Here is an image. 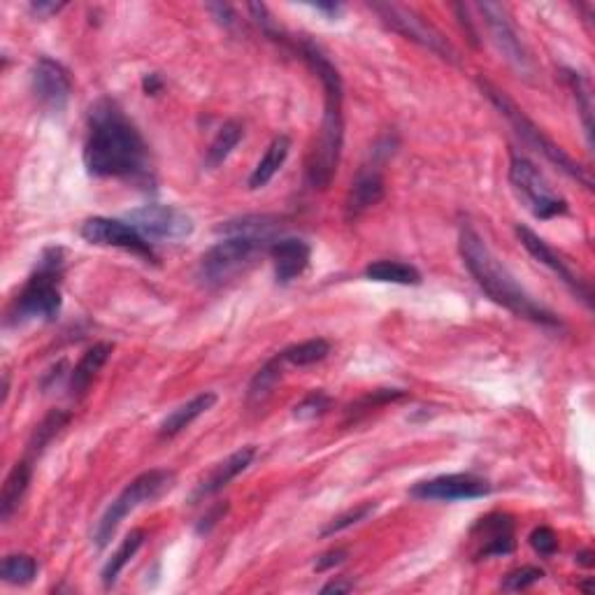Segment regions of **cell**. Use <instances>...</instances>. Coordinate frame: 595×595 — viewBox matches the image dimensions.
<instances>
[{
  "mask_svg": "<svg viewBox=\"0 0 595 595\" xmlns=\"http://www.w3.org/2000/svg\"><path fill=\"white\" fill-rule=\"evenodd\" d=\"M84 168L91 177L100 179H147L152 175L145 138L119 103L110 98L96 100L89 110Z\"/></svg>",
  "mask_w": 595,
  "mask_h": 595,
  "instance_id": "1",
  "label": "cell"
},
{
  "mask_svg": "<svg viewBox=\"0 0 595 595\" xmlns=\"http://www.w3.org/2000/svg\"><path fill=\"white\" fill-rule=\"evenodd\" d=\"M300 56L307 66L317 73L324 86V119H321L319 138L314 142L310 161H307V184L317 191H326L331 186L335 172H338L344 145V84L340 70L328 59V54L317 42L300 40Z\"/></svg>",
  "mask_w": 595,
  "mask_h": 595,
  "instance_id": "2",
  "label": "cell"
},
{
  "mask_svg": "<svg viewBox=\"0 0 595 595\" xmlns=\"http://www.w3.org/2000/svg\"><path fill=\"white\" fill-rule=\"evenodd\" d=\"M458 252H461L465 268L475 277L479 289H482L493 303L510 310L516 317L533 321L537 326L563 328L561 317L547 310L542 303H537V300L516 282V277L498 261V256L491 252L482 235L470 224L461 228V235H458Z\"/></svg>",
  "mask_w": 595,
  "mask_h": 595,
  "instance_id": "3",
  "label": "cell"
},
{
  "mask_svg": "<svg viewBox=\"0 0 595 595\" xmlns=\"http://www.w3.org/2000/svg\"><path fill=\"white\" fill-rule=\"evenodd\" d=\"M66 268V252L61 247H49L42 252L38 268L7 312V326H24L31 321H54L59 319L63 298H61V277Z\"/></svg>",
  "mask_w": 595,
  "mask_h": 595,
  "instance_id": "4",
  "label": "cell"
},
{
  "mask_svg": "<svg viewBox=\"0 0 595 595\" xmlns=\"http://www.w3.org/2000/svg\"><path fill=\"white\" fill-rule=\"evenodd\" d=\"M479 86H482L486 98H489L491 103L496 105V110L503 114L507 121H510L514 133L519 135L523 142H526V147L535 149L537 154H542L544 159L551 163V166H556L558 170H563L568 177L577 179L579 184L586 186V189H593V179H591L589 172L579 166V163L572 159L570 154H565V149L558 147L556 142L549 138V135H544L542 128H537L533 121H530L526 114H523V110L516 107L514 100L507 96L505 91L496 89V86H493L491 82H484V80H479Z\"/></svg>",
  "mask_w": 595,
  "mask_h": 595,
  "instance_id": "5",
  "label": "cell"
},
{
  "mask_svg": "<svg viewBox=\"0 0 595 595\" xmlns=\"http://www.w3.org/2000/svg\"><path fill=\"white\" fill-rule=\"evenodd\" d=\"M172 484H175V472L170 470H149L135 477L133 482L107 505L103 516H100L98 526L93 530V544H96V549L103 551L107 544L112 542L114 533H117L121 521H124L128 514L135 512L142 505L152 503V500H159L163 493L172 489Z\"/></svg>",
  "mask_w": 595,
  "mask_h": 595,
  "instance_id": "6",
  "label": "cell"
},
{
  "mask_svg": "<svg viewBox=\"0 0 595 595\" xmlns=\"http://www.w3.org/2000/svg\"><path fill=\"white\" fill-rule=\"evenodd\" d=\"M272 240L252 238V235H228L226 240L207 249L198 263V279L205 286H224L256 263V258L268 252Z\"/></svg>",
  "mask_w": 595,
  "mask_h": 595,
  "instance_id": "7",
  "label": "cell"
},
{
  "mask_svg": "<svg viewBox=\"0 0 595 595\" xmlns=\"http://www.w3.org/2000/svg\"><path fill=\"white\" fill-rule=\"evenodd\" d=\"M510 184L535 219L549 221L568 214V200L551 189L549 179L533 161L516 152H512L510 161Z\"/></svg>",
  "mask_w": 595,
  "mask_h": 595,
  "instance_id": "8",
  "label": "cell"
},
{
  "mask_svg": "<svg viewBox=\"0 0 595 595\" xmlns=\"http://www.w3.org/2000/svg\"><path fill=\"white\" fill-rule=\"evenodd\" d=\"M370 10L377 12L379 19H382L393 33L417 42L419 47L437 54L444 61L458 63L456 49L449 45L447 38H442V33L437 31L435 26H430L419 12L412 10V7H405L398 3H370Z\"/></svg>",
  "mask_w": 595,
  "mask_h": 595,
  "instance_id": "9",
  "label": "cell"
},
{
  "mask_svg": "<svg viewBox=\"0 0 595 595\" xmlns=\"http://www.w3.org/2000/svg\"><path fill=\"white\" fill-rule=\"evenodd\" d=\"M80 235L89 245L124 249V252L145 258V261H156L152 242H149L133 224H128V221L91 217L82 224Z\"/></svg>",
  "mask_w": 595,
  "mask_h": 595,
  "instance_id": "10",
  "label": "cell"
},
{
  "mask_svg": "<svg viewBox=\"0 0 595 595\" xmlns=\"http://www.w3.org/2000/svg\"><path fill=\"white\" fill-rule=\"evenodd\" d=\"M493 484L489 479L472 475V472H454V475H440L426 482L414 484L410 496L430 503H458V500H479L491 496Z\"/></svg>",
  "mask_w": 595,
  "mask_h": 595,
  "instance_id": "11",
  "label": "cell"
},
{
  "mask_svg": "<svg viewBox=\"0 0 595 595\" xmlns=\"http://www.w3.org/2000/svg\"><path fill=\"white\" fill-rule=\"evenodd\" d=\"M128 224H133L147 240H184L193 233L191 214L175 205H142L128 212Z\"/></svg>",
  "mask_w": 595,
  "mask_h": 595,
  "instance_id": "12",
  "label": "cell"
},
{
  "mask_svg": "<svg viewBox=\"0 0 595 595\" xmlns=\"http://www.w3.org/2000/svg\"><path fill=\"white\" fill-rule=\"evenodd\" d=\"M477 12L482 14V21L486 24V31H489L493 45L500 54L505 56V61L516 70V73L523 77L533 75V61L523 47L519 35H516L510 17H507V10L498 3H479Z\"/></svg>",
  "mask_w": 595,
  "mask_h": 595,
  "instance_id": "13",
  "label": "cell"
},
{
  "mask_svg": "<svg viewBox=\"0 0 595 595\" xmlns=\"http://www.w3.org/2000/svg\"><path fill=\"white\" fill-rule=\"evenodd\" d=\"M516 235H519L521 245L526 247V252L535 258L537 263H542L544 268H549L554 275L561 279V282L568 286V289L575 293V296L582 300L586 307L593 305V293H591V286L586 279L570 268V263L565 261V258L556 252L554 247H549V242L540 238L535 231H530L528 226H516Z\"/></svg>",
  "mask_w": 595,
  "mask_h": 595,
  "instance_id": "14",
  "label": "cell"
},
{
  "mask_svg": "<svg viewBox=\"0 0 595 595\" xmlns=\"http://www.w3.org/2000/svg\"><path fill=\"white\" fill-rule=\"evenodd\" d=\"M31 91L42 110L59 114L66 110L73 93V80L59 61L40 56L31 68Z\"/></svg>",
  "mask_w": 595,
  "mask_h": 595,
  "instance_id": "15",
  "label": "cell"
},
{
  "mask_svg": "<svg viewBox=\"0 0 595 595\" xmlns=\"http://www.w3.org/2000/svg\"><path fill=\"white\" fill-rule=\"evenodd\" d=\"M470 537L479 547L475 551L477 561H486L491 556H510L516 542H514V521L510 514H489L482 516L470 530Z\"/></svg>",
  "mask_w": 595,
  "mask_h": 595,
  "instance_id": "16",
  "label": "cell"
},
{
  "mask_svg": "<svg viewBox=\"0 0 595 595\" xmlns=\"http://www.w3.org/2000/svg\"><path fill=\"white\" fill-rule=\"evenodd\" d=\"M384 196H386V184H384L382 170H379V161L372 163V166H363L356 172L354 182L349 186L347 200H344L347 219L354 221L358 217H363L365 212L382 203Z\"/></svg>",
  "mask_w": 595,
  "mask_h": 595,
  "instance_id": "17",
  "label": "cell"
},
{
  "mask_svg": "<svg viewBox=\"0 0 595 595\" xmlns=\"http://www.w3.org/2000/svg\"><path fill=\"white\" fill-rule=\"evenodd\" d=\"M268 254L272 258V265H275L277 284L284 286L303 277L312 261V247L300 238L272 240Z\"/></svg>",
  "mask_w": 595,
  "mask_h": 595,
  "instance_id": "18",
  "label": "cell"
},
{
  "mask_svg": "<svg viewBox=\"0 0 595 595\" xmlns=\"http://www.w3.org/2000/svg\"><path fill=\"white\" fill-rule=\"evenodd\" d=\"M254 458H256V447H242L238 451H233V454L224 458L221 463L214 465L210 475L196 486V491H193L191 496L193 503H196V500L217 496L219 491H224L235 477H240L242 472L254 463Z\"/></svg>",
  "mask_w": 595,
  "mask_h": 595,
  "instance_id": "19",
  "label": "cell"
},
{
  "mask_svg": "<svg viewBox=\"0 0 595 595\" xmlns=\"http://www.w3.org/2000/svg\"><path fill=\"white\" fill-rule=\"evenodd\" d=\"M214 403H217V393L214 391H205V393H198V396H193L191 400H186L179 407H175L166 419L161 421L159 426V435L163 440H170V437H175L182 433V430L189 428L193 421L203 417L205 412H210Z\"/></svg>",
  "mask_w": 595,
  "mask_h": 595,
  "instance_id": "20",
  "label": "cell"
},
{
  "mask_svg": "<svg viewBox=\"0 0 595 595\" xmlns=\"http://www.w3.org/2000/svg\"><path fill=\"white\" fill-rule=\"evenodd\" d=\"M112 356V344L110 342H98L84 351V356L80 358V363L75 365L73 375H70V396L73 398H82L89 386L93 384V379L98 377V372L103 370V365L110 361Z\"/></svg>",
  "mask_w": 595,
  "mask_h": 595,
  "instance_id": "21",
  "label": "cell"
},
{
  "mask_svg": "<svg viewBox=\"0 0 595 595\" xmlns=\"http://www.w3.org/2000/svg\"><path fill=\"white\" fill-rule=\"evenodd\" d=\"M33 479V461L31 458H21L19 463H14V468L7 475L3 484V493H0V519L10 521L12 514L19 510L21 500H24L28 486Z\"/></svg>",
  "mask_w": 595,
  "mask_h": 595,
  "instance_id": "22",
  "label": "cell"
},
{
  "mask_svg": "<svg viewBox=\"0 0 595 595\" xmlns=\"http://www.w3.org/2000/svg\"><path fill=\"white\" fill-rule=\"evenodd\" d=\"M289 152H291L289 135H277V138L270 142V147L265 149L263 159L256 163L252 175H249V179H247L249 189L258 191V189H263V186H268L272 182V177L282 170L286 159H289Z\"/></svg>",
  "mask_w": 595,
  "mask_h": 595,
  "instance_id": "23",
  "label": "cell"
},
{
  "mask_svg": "<svg viewBox=\"0 0 595 595\" xmlns=\"http://www.w3.org/2000/svg\"><path fill=\"white\" fill-rule=\"evenodd\" d=\"M145 540H147V533H145V530H140V528L131 530V533H128V535L124 537V540H121L119 549L114 551L110 561L105 563L103 572H100V579H103V586H105V589H112V586L117 584L119 575H121V572H124L126 565L133 561L135 554H138L142 544H145Z\"/></svg>",
  "mask_w": 595,
  "mask_h": 595,
  "instance_id": "24",
  "label": "cell"
},
{
  "mask_svg": "<svg viewBox=\"0 0 595 595\" xmlns=\"http://www.w3.org/2000/svg\"><path fill=\"white\" fill-rule=\"evenodd\" d=\"M365 279L382 284H400V286H419L421 272L414 265L400 261H375L365 268Z\"/></svg>",
  "mask_w": 595,
  "mask_h": 595,
  "instance_id": "25",
  "label": "cell"
},
{
  "mask_svg": "<svg viewBox=\"0 0 595 595\" xmlns=\"http://www.w3.org/2000/svg\"><path fill=\"white\" fill-rule=\"evenodd\" d=\"M563 77L570 86L572 98H575L577 112L582 114L586 140H589V147H593V89H591V82L586 80L582 73H577V70H563Z\"/></svg>",
  "mask_w": 595,
  "mask_h": 595,
  "instance_id": "26",
  "label": "cell"
},
{
  "mask_svg": "<svg viewBox=\"0 0 595 595\" xmlns=\"http://www.w3.org/2000/svg\"><path fill=\"white\" fill-rule=\"evenodd\" d=\"M282 372H284V358L277 354L275 358H270V361L256 372L252 382H249L247 403L249 405H263L265 400L272 396V391H275L279 379H282Z\"/></svg>",
  "mask_w": 595,
  "mask_h": 595,
  "instance_id": "27",
  "label": "cell"
},
{
  "mask_svg": "<svg viewBox=\"0 0 595 595\" xmlns=\"http://www.w3.org/2000/svg\"><path fill=\"white\" fill-rule=\"evenodd\" d=\"M242 135H245V128H242L240 121H233V119H231V121H226V124L219 128L217 138L212 140L210 149H207L205 166L210 168V170L219 168L221 163H224V161L228 159V156L233 154V149L240 145Z\"/></svg>",
  "mask_w": 595,
  "mask_h": 595,
  "instance_id": "28",
  "label": "cell"
},
{
  "mask_svg": "<svg viewBox=\"0 0 595 595\" xmlns=\"http://www.w3.org/2000/svg\"><path fill=\"white\" fill-rule=\"evenodd\" d=\"M70 424V412H63V410H52L47 414L45 419L40 421V426L33 430L31 435V442H28V449H26V458H31L35 461L42 451H45L56 435L61 433L63 428Z\"/></svg>",
  "mask_w": 595,
  "mask_h": 595,
  "instance_id": "29",
  "label": "cell"
},
{
  "mask_svg": "<svg viewBox=\"0 0 595 595\" xmlns=\"http://www.w3.org/2000/svg\"><path fill=\"white\" fill-rule=\"evenodd\" d=\"M279 231V219L268 217V214H261V217H242L235 221H226L217 228V233L228 235H252V238H265L270 240L272 233Z\"/></svg>",
  "mask_w": 595,
  "mask_h": 595,
  "instance_id": "30",
  "label": "cell"
},
{
  "mask_svg": "<svg viewBox=\"0 0 595 595\" xmlns=\"http://www.w3.org/2000/svg\"><path fill=\"white\" fill-rule=\"evenodd\" d=\"M328 354H331V342L324 338H312V340L291 344V347H286L279 356L284 358V363L305 368V365L321 363Z\"/></svg>",
  "mask_w": 595,
  "mask_h": 595,
  "instance_id": "31",
  "label": "cell"
},
{
  "mask_svg": "<svg viewBox=\"0 0 595 595\" xmlns=\"http://www.w3.org/2000/svg\"><path fill=\"white\" fill-rule=\"evenodd\" d=\"M38 570H40V565L33 556L10 554L3 558V565H0V577H3L5 584L26 586V584H31L35 577H38Z\"/></svg>",
  "mask_w": 595,
  "mask_h": 595,
  "instance_id": "32",
  "label": "cell"
},
{
  "mask_svg": "<svg viewBox=\"0 0 595 595\" xmlns=\"http://www.w3.org/2000/svg\"><path fill=\"white\" fill-rule=\"evenodd\" d=\"M333 407V398L328 396L324 391H314L310 396H305L300 403L293 407V417L298 421H314L319 417H324V414Z\"/></svg>",
  "mask_w": 595,
  "mask_h": 595,
  "instance_id": "33",
  "label": "cell"
},
{
  "mask_svg": "<svg viewBox=\"0 0 595 595\" xmlns=\"http://www.w3.org/2000/svg\"><path fill=\"white\" fill-rule=\"evenodd\" d=\"M375 510H377V503H363V505L354 507V510L344 512L340 516H335V519L331 523H328V526L324 530H321V537L338 535V533H342V530H347L351 526H356V523H361V521L368 519V516L375 514Z\"/></svg>",
  "mask_w": 595,
  "mask_h": 595,
  "instance_id": "34",
  "label": "cell"
},
{
  "mask_svg": "<svg viewBox=\"0 0 595 595\" xmlns=\"http://www.w3.org/2000/svg\"><path fill=\"white\" fill-rule=\"evenodd\" d=\"M542 577H544V570L537 568V565H521V568L512 570L510 575L503 579L500 589L505 593H519L530 589V586H535L537 582H542Z\"/></svg>",
  "mask_w": 595,
  "mask_h": 595,
  "instance_id": "35",
  "label": "cell"
},
{
  "mask_svg": "<svg viewBox=\"0 0 595 595\" xmlns=\"http://www.w3.org/2000/svg\"><path fill=\"white\" fill-rule=\"evenodd\" d=\"M530 547L540 556H554L558 551V535L554 533V528L537 526L533 533H530Z\"/></svg>",
  "mask_w": 595,
  "mask_h": 595,
  "instance_id": "36",
  "label": "cell"
},
{
  "mask_svg": "<svg viewBox=\"0 0 595 595\" xmlns=\"http://www.w3.org/2000/svg\"><path fill=\"white\" fill-rule=\"evenodd\" d=\"M347 549H331L326 551L324 556L317 558V563H314V570L317 572H326L331 568H338V565H342L344 561H347Z\"/></svg>",
  "mask_w": 595,
  "mask_h": 595,
  "instance_id": "37",
  "label": "cell"
},
{
  "mask_svg": "<svg viewBox=\"0 0 595 595\" xmlns=\"http://www.w3.org/2000/svg\"><path fill=\"white\" fill-rule=\"evenodd\" d=\"M226 510H228V505L224 503V505H214L212 510H210V514L207 516H203V519H200V523H198V533L203 535V533H210V530L217 526V521L221 519V516L226 514Z\"/></svg>",
  "mask_w": 595,
  "mask_h": 595,
  "instance_id": "38",
  "label": "cell"
},
{
  "mask_svg": "<svg viewBox=\"0 0 595 595\" xmlns=\"http://www.w3.org/2000/svg\"><path fill=\"white\" fill-rule=\"evenodd\" d=\"M207 10L214 14V19L219 21L221 26H233L235 24V12L231 5H224V3H214V5H207Z\"/></svg>",
  "mask_w": 595,
  "mask_h": 595,
  "instance_id": "39",
  "label": "cell"
},
{
  "mask_svg": "<svg viewBox=\"0 0 595 595\" xmlns=\"http://www.w3.org/2000/svg\"><path fill=\"white\" fill-rule=\"evenodd\" d=\"M142 89H145L147 96H159L163 91V77L159 73H147L142 77Z\"/></svg>",
  "mask_w": 595,
  "mask_h": 595,
  "instance_id": "40",
  "label": "cell"
},
{
  "mask_svg": "<svg viewBox=\"0 0 595 595\" xmlns=\"http://www.w3.org/2000/svg\"><path fill=\"white\" fill-rule=\"evenodd\" d=\"M63 7H66V3H42V0H38V3H31V12L38 14L42 19H47L52 17V14H59Z\"/></svg>",
  "mask_w": 595,
  "mask_h": 595,
  "instance_id": "41",
  "label": "cell"
},
{
  "mask_svg": "<svg viewBox=\"0 0 595 595\" xmlns=\"http://www.w3.org/2000/svg\"><path fill=\"white\" fill-rule=\"evenodd\" d=\"M356 589L354 582H349V579H333V582H328L326 586H321V593L328 595V593H351Z\"/></svg>",
  "mask_w": 595,
  "mask_h": 595,
  "instance_id": "42",
  "label": "cell"
},
{
  "mask_svg": "<svg viewBox=\"0 0 595 595\" xmlns=\"http://www.w3.org/2000/svg\"><path fill=\"white\" fill-rule=\"evenodd\" d=\"M310 7H312V10H317V12L328 14V17H331V19H335L342 12V5L340 3H317V5H310Z\"/></svg>",
  "mask_w": 595,
  "mask_h": 595,
  "instance_id": "43",
  "label": "cell"
},
{
  "mask_svg": "<svg viewBox=\"0 0 595 595\" xmlns=\"http://www.w3.org/2000/svg\"><path fill=\"white\" fill-rule=\"evenodd\" d=\"M577 563H582L584 568H591V565H593V551H579Z\"/></svg>",
  "mask_w": 595,
  "mask_h": 595,
  "instance_id": "44",
  "label": "cell"
}]
</instances>
